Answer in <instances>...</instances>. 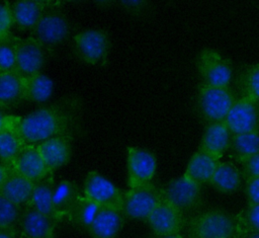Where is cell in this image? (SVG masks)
<instances>
[{
	"mask_svg": "<svg viewBox=\"0 0 259 238\" xmlns=\"http://www.w3.org/2000/svg\"><path fill=\"white\" fill-rule=\"evenodd\" d=\"M83 122V103L67 95L53 104L37 108L25 116H14L12 129L24 146L36 145L57 136H76Z\"/></svg>",
	"mask_w": 259,
	"mask_h": 238,
	"instance_id": "cell-1",
	"label": "cell"
},
{
	"mask_svg": "<svg viewBox=\"0 0 259 238\" xmlns=\"http://www.w3.org/2000/svg\"><path fill=\"white\" fill-rule=\"evenodd\" d=\"M187 238H238L236 215L212 208L186 220Z\"/></svg>",
	"mask_w": 259,
	"mask_h": 238,
	"instance_id": "cell-2",
	"label": "cell"
},
{
	"mask_svg": "<svg viewBox=\"0 0 259 238\" xmlns=\"http://www.w3.org/2000/svg\"><path fill=\"white\" fill-rule=\"evenodd\" d=\"M237 97L230 87L200 84L195 97V107L206 125L225 121Z\"/></svg>",
	"mask_w": 259,
	"mask_h": 238,
	"instance_id": "cell-3",
	"label": "cell"
},
{
	"mask_svg": "<svg viewBox=\"0 0 259 238\" xmlns=\"http://www.w3.org/2000/svg\"><path fill=\"white\" fill-rule=\"evenodd\" d=\"M109 33L100 28H88L79 31L73 38V54L82 63L105 65L111 52Z\"/></svg>",
	"mask_w": 259,
	"mask_h": 238,
	"instance_id": "cell-4",
	"label": "cell"
},
{
	"mask_svg": "<svg viewBox=\"0 0 259 238\" xmlns=\"http://www.w3.org/2000/svg\"><path fill=\"white\" fill-rule=\"evenodd\" d=\"M57 8V5L49 8L29 30V36L38 42L48 52L66 43L72 29L67 15Z\"/></svg>",
	"mask_w": 259,
	"mask_h": 238,
	"instance_id": "cell-5",
	"label": "cell"
},
{
	"mask_svg": "<svg viewBox=\"0 0 259 238\" xmlns=\"http://www.w3.org/2000/svg\"><path fill=\"white\" fill-rule=\"evenodd\" d=\"M163 197L186 217L195 215L203 204L202 185L186 175L169 180L161 186Z\"/></svg>",
	"mask_w": 259,
	"mask_h": 238,
	"instance_id": "cell-6",
	"label": "cell"
},
{
	"mask_svg": "<svg viewBox=\"0 0 259 238\" xmlns=\"http://www.w3.org/2000/svg\"><path fill=\"white\" fill-rule=\"evenodd\" d=\"M196 69L201 83L217 87H230L233 79L231 62L212 49L202 50L196 59Z\"/></svg>",
	"mask_w": 259,
	"mask_h": 238,
	"instance_id": "cell-7",
	"label": "cell"
},
{
	"mask_svg": "<svg viewBox=\"0 0 259 238\" xmlns=\"http://www.w3.org/2000/svg\"><path fill=\"white\" fill-rule=\"evenodd\" d=\"M162 197L161 187L152 182L135 188H128V190L123 192L121 211L126 220L146 222Z\"/></svg>",
	"mask_w": 259,
	"mask_h": 238,
	"instance_id": "cell-8",
	"label": "cell"
},
{
	"mask_svg": "<svg viewBox=\"0 0 259 238\" xmlns=\"http://www.w3.org/2000/svg\"><path fill=\"white\" fill-rule=\"evenodd\" d=\"M82 193L101 207L122 209L123 191L95 170L89 171L85 176Z\"/></svg>",
	"mask_w": 259,
	"mask_h": 238,
	"instance_id": "cell-9",
	"label": "cell"
},
{
	"mask_svg": "<svg viewBox=\"0 0 259 238\" xmlns=\"http://www.w3.org/2000/svg\"><path fill=\"white\" fill-rule=\"evenodd\" d=\"M48 51L34 38L18 37L15 46V72L21 77H29L41 70L47 61Z\"/></svg>",
	"mask_w": 259,
	"mask_h": 238,
	"instance_id": "cell-10",
	"label": "cell"
},
{
	"mask_svg": "<svg viewBox=\"0 0 259 238\" xmlns=\"http://www.w3.org/2000/svg\"><path fill=\"white\" fill-rule=\"evenodd\" d=\"M59 223L55 218L26 205L21 209L17 235L19 238H55Z\"/></svg>",
	"mask_w": 259,
	"mask_h": 238,
	"instance_id": "cell-11",
	"label": "cell"
},
{
	"mask_svg": "<svg viewBox=\"0 0 259 238\" xmlns=\"http://www.w3.org/2000/svg\"><path fill=\"white\" fill-rule=\"evenodd\" d=\"M157 159L149 150L127 148V184L128 188H135L152 182L156 173Z\"/></svg>",
	"mask_w": 259,
	"mask_h": 238,
	"instance_id": "cell-12",
	"label": "cell"
},
{
	"mask_svg": "<svg viewBox=\"0 0 259 238\" xmlns=\"http://www.w3.org/2000/svg\"><path fill=\"white\" fill-rule=\"evenodd\" d=\"M186 220L187 217L183 213L162 197L146 222L153 234L167 235L181 233L185 229Z\"/></svg>",
	"mask_w": 259,
	"mask_h": 238,
	"instance_id": "cell-13",
	"label": "cell"
},
{
	"mask_svg": "<svg viewBox=\"0 0 259 238\" xmlns=\"http://www.w3.org/2000/svg\"><path fill=\"white\" fill-rule=\"evenodd\" d=\"M224 124L232 134L259 132V103L243 97L237 98Z\"/></svg>",
	"mask_w": 259,
	"mask_h": 238,
	"instance_id": "cell-14",
	"label": "cell"
},
{
	"mask_svg": "<svg viewBox=\"0 0 259 238\" xmlns=\"http://www.w3.org/2000/svg\"><path fill=\"white\" fill-rule=\"evenodd\" d=\"M74 138V136H57L35 145L51 173L70 161Z\"/></svg>",
	"mask_w": 259,
	"mask_h": 238,
	"instance_id": "cell-15",
	"label": "cell"
},
{
	"mask_svg": "<svg viewBox=\"0 0 259 238\" xmlns=\"http://www.w3.org/2000/svg\"><path fill=\"white\" fill-rule=\"evenodd\" d=\"M58 4L60 3L36 0L8 2L12 24L19 30L29 31L49 8Z\"/></svg>",
	"mask_w": 259,
	"mask_h": 238,
	"instance_id": "cell-16",
	"label": "cell"
},
{
	"mask_svg": "<svg viewBox=\"0 0 259 238\" xmlns=\"http://www.w3.org/2000/svg\"><path fill=\"white\" fill-rule=\"evenodd\" d=\"M7 174L0 186V192L19 207L26 206L31 197L34 183L19 173L12 164H6Z\"/></svg>",
	"mask_w": 259,
	"mask_h": 238,
	"instance_id": "cell-17",
	"label": "cell"
},
{
	"mask_svg": "<svg viewBox=\"0 0 259 238\" xmlns=\"http://www.w3.org/2000/svg\"><path fill=\"white\" fill-rule=\"evenodd\" d=\"M12 166L33 183L53 174L48 169L35 145H27L12 161Z\"/></svg>",
	"mask_w": 259,
	"mask_h": 238,
	"instance_id": "cell-18",
	"label": "cell"
},
{
	"mask_svg": "<svg viewBox=\"0 0 259 238\" xmlns=\"http://www.w3.org/2000/svg\"><path fill=\"white\" fill-rule=\"evenodd\" d=\"M125 220L121 210L102 207L96 215L88 233L91 238H116Z\"/></svg>",
	"mask_w": 259,
	"mask_h": 238,
	"instance_id": "cell-19",
	"label": "cell"
},
{
	"mask_svg": "<svg viewBox=\"0 0 259 238\" xmlns=\"http://www.w3.org/2000/svg\"><path fill=\"white\" fill-rule=\"evenodd\" d=\"M231 138L232 133L224 122L206 125L198 149L221 159L224 153L230 148Z\"/></svg>",
	"mask_w": 259,
	"mask_h": 238,
	"instance_id": "cell-20",
	"label": "cell"
},
{
	"mask_svg": "<svg viewBox=\"0 0 259 238\" xmlns=\"http://www.w3.org/2000/svg\"><path fill=\"white\" fill-rule=\"evenodd\" d=\"M23 102V78L14 71L0 73V106L8 111Z\"/></svg>",
	"mask_w": 259,
	"mask_h": 238,
	"instance_id": "cell-21",
	"label": "cell"
},
{
	"mask_svg": "<svg viewBox=\"0 0 259 238\" xmlns=\"http://www.w3.org/2000/svg\"><path fill=\"white\" fill-rule=\"evenodd\" d=\"M242 171L232 162H219L209 184L219 192L231 194L238 191L243 181Z\"/></svg>",
	"mask_w": 259,
	"mask_h": 238,
	"instance_id": "cell-22",
	"label": "cell"
},
{
	"mask_svg": "<svg viewBox=\"0 0 259 238\" xmlns=\"http://www.w3.org/2000/svg\"><path fill=\"white\" fill-rule=\"evenodd\" d=\"M220 162V159L211 154L198 149L189 159L184 175L199 184L209 183V180Z\"/></svg>",
	"mask_w": 259,
	"mask_h": 238,
	"instance_id": "cell-23",
	"label": "cell"
},
{
	"mask_svg": "<svg viewBox=\"0 0 259 238\" xmlns=\"http://www.w3.org/2000/svg\"><path fill=\"white\" fill-rule=\"evenodd\" d=\"M81 194L82 191L74 181L62 179L55 184L53 204L56 217L60 222L68 217Z\"/></svg>",
	"mask_w": 259,
	"mask_h": 238,
	"instance_id": "cell-24",
	"label": "cell"
},
{
	"mask_svg": "<svg viewBox=\"0 0 259 238\" xmlns=\"http://www.w3.org/2000/svg\"><path fill=\"white\" fill-rule=\"evenodd\" d=\"M23 78V77H22ZM55 83L52 78L44 73L23 78V98L24 101L44 103L48 101L54 93Z\"/></svg>",
	"mask_w": 259,
	"mask_h": 238,
	"instance_id": "cell-25",
	"label": "cell"
},
{
	"mask_svg": "<svg viewBox=\"0 0 259 238\" xmlns=\"http://www.w3.org/2000/svg\"><path fill=\"white\" fill-rule=\"evenodd\" d=\"M101 208L102 207L97 203L93 202L82 193L70 211L67 219L77 229L88 233L96 215Z\"/></svg>",
	"mask_w": 259,
	"mask_h": 238,
	"instance_id": "cell-26",
	"label": "cell"
},
{
	"mask_svg": "<svg viewBox=\"0 0 259 238\" xmlns=\"http://www.w3.org/2000/svg\"><path fill=\"white\" fill-rule=\"evenodd\" d=\"M55 184L56 182L53 174L35 182L30 201L27 205H30L37 211L58 220L55 214L54 204H53Z\"/></svg>",
	"mask_w": 259,
	"mask_h": 238,
	"instance_id": "cell-27",
	"label": "cell"
},
{
	"mask_svg": "<svg viewBox=\"0 0 259 238\" xmlns=\"http://www.w3.org/2000/svg\"><path fill=\"white\" fill-rule=\"evenodd\" d=\"M229 150L232 157L242 163L259 152V132L232 134Z\"/></svg>",
	"mask_w": 259,
	"mask_h": 238,
	"instance_id": "cell-28",
	"label": "cell"
},
{
	"mask_svg": "<svg viewBox=\"0 0 259 238\" xmlns=\"http://www.w3.org/2000/svg\"><path fill=\"white\" fill-rule=\"evenodd\" d=\"M240 97L259 103V63L245 67L237 81Z\"/></svg>",
	"mask_w": 259,
	"mask_h": 238,
	"instance_id": "cell-29",
	"label": "cell"
},
{
	"mask_svg": "<svg viewBox=\"0 0 259 238\" xmlns=\"http://www.w3.org/2000/svg\"><path fill=\"white\" fill-rule=\"evenodd\" d=\"M13 117L8 127L0 133V161L4 164L12 163L23 147H25L12 129Z\"/></svg>",
	"mask_w": 259,
	"mask_h": 238,
	"instance_id": "cell-30",
	"label": "cell"
},
{
	"mask_svg": "<svg viewBox=\"0 0 259 238\" xmlns=\"http://www.w3.org/2000/svg\"><path fill=\"white\" fill-rule=\"evenodd\" d=\"M238 238L248 234L259 233V204H247L236 214Z\"/></svg>",
	"mask_w": 259,
	"mask_h": 238,
	"instance_id": "cell-31",
	"label": "cell"
},
{
	"mask_svg": "<svg viewBox=\"0 0 259 238\" xmlns=\"http://www.w3.org/2000/svg\"><path fill=\"white\" fill-rule=\"evenodd\" d=\"M22 207L9 201L0 192V228L13 230L17 233V225Z\"/></svg>",
	"mask_w": 259,
	"mask_h": 238,
	"instance_id": "cell-32",
	"label": "cell"
},
{
	"mask_svg": "<svg viewBox=\"0 0 259 238\" xmlns=\"http://www.w3.org/2000/svg\"><path fill=\"white\" fill-rule=\"evenodd\" d=\"M17 39L18 37L10 34L0 41V73L15 70V46Z\"/></svg>",
	"mask_w": 259,
	"mask_h": 238,
	"instance_id": "cell-33",
	"label": "cell"
},
{
	"mask_svg": "<svg viewBox=\"0 0 259 238\" xmlns=\"http://www.w3.org/2000/svg\"><path fill=\"white\" fill-rule=\"evenodd\" d=\"M113 4L119 6L126 13L136 16L142 17L149 13L151 9V3L149 1L144 0H134V1H120L114 2Z\"/></svg>",
	"mask_w": 259,
	"mask_h": 238,
	"instance_id": "cell-34",
	"label": "cell"
},
{
	"mask_svg": "<svg viewBox=\"0 0 259 238\" xmlns=\"http://www.w3.org/2000/svg\"><path fill=\"white\" fill-rule=\"evenodd\" d=\"M242 174L244 179L251 177H259V152L250 156L242 163Z\"/></svg>",
	"mask_w": 259,
	"mask_h": 238,
	"instance_id": "cell-35",
	"label": "cell"
},
{
	"mask_svg": "<svg viewBox=\"0 0 259 238\" xmlns=\"http://www.w3.org/2000/svg\"><path fill=\"white\" fill-rule=\"evenodd\" d=\"M12 17L8 2L0 3V37L10 35V28L12 27Z\"/></svg>",
	"mask_w": 259,
	"mask_h": 238,
	"instance_id": "cell-36",
	"label": "cell"
},
{
	"mask_svg": "<svg viewBox=\"0 0 259 238\" xmlns=\"http://www.w3.org/2000/svg\"><path fill=\"white\" fill-rule=\"evenodd\" d=\"M245 194L248 204H259V177L245 180Z\"/></svg>",
	"mask_w": 259,
	"mask_h": 238,
	"instance_id": "cell-37",
	"label": "cell"
},
{
	"mask_svg": "<svg viewBox=\"0 0 259 238\" xmlns=\"http://www.w3.org/2000/svg\"><path fill=\"white\" fill-rule=\"evenodd\" d=\"M11 118L12 116L9 115L7 113V111L5 109H3L1 106H0V133L8 127V125L10 124L11 122Z\"/></svg>",
	"mask_w": 259,
	"mask_h": 238,
	"instance_id": "cell-38",
	"label": "cell"
},
{
	"mask_svg": "<svg viewBox=\"0 0 259 238\" xmlns=\"http://www.w3.org/2000/svg\"><path fill=\"white\" fill-rule=\"evenodd\" d=\"M16 235L17 233L13 230L0 228V238H16Z\"/></svg>",
	"mask_w": 259,
	"mask_h": 238,
	"instance_id": "cell-39",
	"label": "cell"
},
{
	"mask_svg": "<svg viewBox=\"0 0 259 238\" xmlns=\"http://www.w3.org/2000/svg\"><path fill=\"white\" fill-rule=\"evenodd\" d=\"M6 174H7V166H6V164H4L3 162L0 161V186L3 183V181L6 177Z\"/></svg>",
	"mask_w": 259,
	"mask_h": 238,
	"instance_id": "cell-40",
	"label": "cell"
},
{
	"mask_svg": "<svg viewBox=\"0 0 259 238\" xmlns=\"http://www.w3.org/2000/svg\"><path fill=\"white\" fill-rule=\"evenodd\" d=\"M151 238H185L181 233H177V234H167V235H155L153 234V236Z\"/></svg>",
	"mask_w": 259,
	"mask_h": 238,
	"instance_id": "cell-41",
	"label": "cell"
},
{
	"mask_svg": "<svg viewBox=\"0 0 259 238\" xmlns=\"http://www.w3.org/2000/svg\"><path fill=\"white\" fill-rule=\"evenodd\" d=\"M239 238H259V233H255V234H248V235H244L241 236Z\"/></svg>",
	"mask_w": 259,
	"mask_h": 238,
	"instance_id": "cell-42",
	"label": "cell"
},
{
	"mask_svg": "<svg viewBox=\"0 0 259 238\" xmlns=\"http://www.w3.org/2000/svg\"><path fill=\"white\" fill-rule=\"evenodd\" d=\"M3 38H4V37H3ZM1 39H2V37H0V41H1Z\"/></svg>",
	"mask_w": 259,
	"mask_h": 238,
	"instance_id": "cell-43",
	"label": "cell"
},
{
	"mask_svg": "<svg viewBox=\"0 0 259 238\" xmlns=\"http://www.w3.org/2000/svg\"><path fill=\"white\" fill-rule=\"evenodd\" d=\"M55 238H56V237H55Z\"/></svg>",
	"mask_w": 259,
	"mask_h": 238,
	"instance_id": "cell-44",
	"label": "cell"
}]
</instances>
